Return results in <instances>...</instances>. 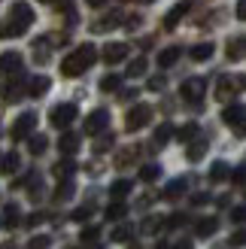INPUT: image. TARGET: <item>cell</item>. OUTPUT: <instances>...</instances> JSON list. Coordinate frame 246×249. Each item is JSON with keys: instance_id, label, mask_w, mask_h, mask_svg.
Listing matches in <instances>:
<instances>
[{"instance_id": "1", "label": "cell", "mask_w": 246, "mask_h": 249, "mask_svg": "<svg viewBox=\"0 0 246 249\" xmlns=\"http://www.w3.org/2000/svg\"><path fill=\"white\" fill-rule=\"evenodd\" d=\"M34 24V9L28 3H12L9 16L0 21V40H16Z\"/></svg>"}, {"instance_id": "2", "label": "cell", "mask_w": 246, "mask_h": 249, "mask_svg": "<svg viewBox=\"0 0 246 249\" xmlns=\"http://www.w3.org/2000/svg\"><path fill=\"white\" fill-rule=\"evenodd\" d=\"M94 61H97V49L91 43H85V46H79L76 52H70L64 61H61V76H67V79L79 76V73H85Z\"/></svg>"}, {"instance_id": "3", "label": "cell", "mask_w": 246, "mask_h": 249, "mask_svg": "<svg viewBox=\"0 0 246 249\" xmlns=\"http://www.w3.org/2000/svg\"><path fill=\"white\" fill-rule=\"evenodd\" d=\"M149 122H152V107H149V104H137L134 109H128L125 128H128V131H140V128H146Z\"/></svg>"}, {"instance_id": "4", "label": "cell", "mask_w": 246, "mask_h": 249, "mask_svg": "<svg viewBox=\"0 0 246 249\" xmlns=\"http://www.w3.org/2000/svg\"><path fill=\"white\" fill-rule=\"evenodd\" d=\"M73 119H76V107L73 104H58V107H52V113H49L52 128H67Z\"/></svg>"}, {"instance_id": "5", "label": "cell", "mask_w": 246, "mask_h": 249, "mask_svg": "<svg viewBox=\"0 0 246 249\" xmlns=\"http://www.w3.org/2000/svg\"><path fill=\"white\" fill-rule=\"evenodd\" d=\"M194 6H198V0H182V3H176V6H174V9H170L167 16H164V28H167V31H174L176 24H179L182 18H186Z\"/></svg>"}, {"instance_id": "6", "label": "cell", "mask_w": 246, "mask_h": 249, "mask_svg": "<svg viewBox=\"0 0 246 249\" xmlns=\"http://www.w3.org/2000/svg\"><path fill=\"white\" fill-rule=\"evenodd\" d=\"M34 128H36V113H21L16 122H12V140H24V137H31Z\"/></svg>"}, {"instance_id": "7", "label": "cell", "mask_w": 246, "mask_h": 249, "mask_svg": "<svg viewBox=\"0 0 246 249\" xmlns=\"http://www.w3.org/2000/svg\"><path fill=\"white\" fill-rule=\"evenodd\" d=\"M106 128H109V113H106V109H94V113L85 119V131L82 134L94 137V134H104Z\"/></svg>"}, {"instance_id": "8", "label": "cell", "mask_w": 246, "mask_h": 249, "mask_svg": "<svg viewBox=\"0 0 246 249\" xmlns=\"http://www.w3.org/2000/svg\"><path fill=\"white\" fill-rule=\"evenodd\" d=\"M237 89H243V76H237V79L222 76V79H219V85H216V101L228 104L231 97H234V91H237Z\"/></svg>"}, {"instance_id": "9", "label": "cell", "mask_w": 246, "mask_h": 249, "mask_svg": "<svg viewBox=\"0 0 246 249\" xmlns=\"http://www.w3.org/2000/svg\"><path fill=\"white\" fill-rule=\"evenodd\" d=\"M179 94L186 97L189 104H201V97L207 94V82L204 79H186V82H182V89H179Z\"/></svg>"}, {"instance_id": "10", "label": "cell", "mask_w": 246, "mask_h": 249, "mask_svg": "<svg viewBox=\"0 0 246 249\" xmlns=\"http://www.w3.org/2000/svg\"><path fill=\"white\" fill-rule=\"evenodd\" d=\"M125 58H128V46L125 43L104 46V61H106V64H119V61H125Z\"/></svg>"}, {"instance_id": "11", "label": "cell", "mask_w": 246, "mask_h": 249, "mask_svg": "<svg viewBox=\"0 0 246 249\" xmlns=\"http://www.w3.org/2000/svg\"><path fill=\"white\" fill-rule=\"evenodd\" d=\"M222 122H225V124H234V128H237V134H243V107H240V104H231V107H225Z\"/></svg>"}, {"instance_id": "12", "label": "cell", "mask_w": 246, "mask_h": 249, "mask_svg": "<svg viewBox=\"0 0 246 249\" xmlns=\"http://www.w3.org/2000/svg\"><path fill=\"white\" fill-rule=\"evenodd\" d=\"M179 58H182V49L179 46H167V49L158 52V67H174Z\"/></svg>"}, {"instance_id": "13", "label": "cell", "mask_w": 246, "mask_h": 249, "mask_svg": "<svg viewBox=\"0 0 246 249\" xmlns=\"http://www.w3.org/2000/svg\"><path fill=\"white\" fill-rule=\"evenodd\" d=\"M213 52H216V46L207 40V43L192 46V49H189V58H192V61H210V58H213Z\"/></svg>"}, {"instance_id": "14", "label": "cell", "mask_w": 246, "mask_h": 249, "mask_svg": "<svg viewBox=\"0 0 246 249\" xmlns=\"http://www.w3.org/2000/svg\"><path fill=\"white\" fill-rule=\"evenodd\" d=\"M119 24H122V12H113V16L97 18V21L91 24V31H94V34H104V31H109V28H119Z\"/></svg>"}, {"instance_id": "15", "label": "cell", "mask_w": 246, "mask_h": 249, "mask_svg": "<svg viewBox=\"0 0 246 249\" xmlns=\"http://www.w3.org/2000/svg\"><path fill=\"white\" fill-rule=\"evenodd\" d=\"M49 89H52V79H49V76H34L31 85H28V94L31 97H43Z\"/></svg>"}, {"instance_id": "16", "label": "cell", "mask_w": 246, "mask_h": 249, "mask_svg": "<svg viewBox=\"0 0 246 249\" xmlns=\"http://www.w3.org/2000/svg\"><path fill=\"white\" fill-rule=\"evenodd\" d=\"M216 228H219V219H201L198 225H194V234H198V237H213L216 234Z\"/></svg>"}, {"instance_id": "17", "label": "cell", "mask_w": 246, "mask_h": 249, "mask_svg": "<svg viewBox=\"0 0 246 249\" xmlns=\"http://www.w3.org/2000/svg\"><path fill=\"white\" fill-rule=\"evenodd\" d=\"M79 140H82L79 134H64V137H61V143H58V149H61L64 155H73V152L79 149Z\"/></svg>"}, {"instance_id": "18", "label": "cell", "mask_w": 246, "mask_h": 249, "mask_svg": "<svg viewBox=\"0 0 246 249\" xmlns=\"http://www.w3.org/2000/svg\"><path fill=\"white\" fill-rule=\"evenodd\" d=\"M21 67V55L18 52H3L0 55V70H18Z\"/></svg>"}, {"instance_id": "19", "label": "cell", "mask_w": 246, "mask_h": 249, "mask_svg": "<svg viewBox=\"0 0 246 249\" xmlns=\"http://www.w3.org/2000/svg\"><path fill=\"white\" fill-rule=\"evenodd\" d=\"M243 36H234V40H231L228 43V49H225V52H228V61H243Z\"/></svg>"}, {"instance_id": "20", "label": "cell", "mask_w": 246, "mask_h": 249, "mask_svg": "<svg viewBox=\"0 0 246 249\" xmlns=\"http://www.w3.org/2000/svg\"><path fill=\"white\" fill-rule=\"evenodd\" d=\"M201 134V128H198V124H194V122H189V124H182V128L176 131V137H179V143H192L194 140V137H198Z\"/></svg>"}, {"instance_id": "21", "label": "cell", "mask_w": 246, "mask_h": 249, "mask_svg": "<svg viewBox=\"0 0 246 249\" xmlns=\"http://www.w3.org/2000/svg\"><path fill=\"white\" fill-rule=\"evenodd\" d=\"M16 170H18V155L16 152L3 155V161H0V173H3V177H12Z\"/></svg>"}, {"instance_id": "22", "label": "cell", "mask_w": 246, "mask_h": 249, "mask_svg": "<svg viewBox=\"0 0 246 249\" xmlns=\"http://www.w3.org/2000/svg\"><path fill=\"white\" fill-rule=\"evenodd\" d=\"M73 170H76V164H73L70 158H67V161H58V164L52 167V173H55L58 179H70V177H73Z\"/></svg>"}, {"instance_id": "23", "label": "cell", "mask_w": 246, "mask_h": 249, "mask_svg": "<svg viewBox=\"0 0 246 249\" xmlns=\"http://www.w3.org/2000/svg\"><path fill=\"white\" fill-rule=\"evenodd\" d=\"M131 189H134V182H131V179H119V182H113V185H109V195H113L116 201H122V197H125Z\"/></svg>"}, {"instance_id": "24", "label": "cell", "mask_w": 246, "mask_h": 249, "mask_svg": "<svg viewBox=\"0 0 246 249\" xmlns=\"http://www.w3.org/2000/svg\"><path fill=\"white\" fill-rule=\"evenodd\" d=\"M179 195H186V179H174V182L164 189V197H167V201H176Z\"/></svg>"}, {"instance_id": "25", "label": "cell", "mask_w": 246, "mask_h": 249, "mask_svg": "<svg viewBox=\"0 0 246 249\" xmlns=\"http://www.w3.org/2000/svg\"><path fill=\"white\" fill-rule=\"evenodd\" d=\"M228 173H231V167L225 164V161H216V164L210 167V179L213 182H222V179H228Z\"/></svg>"}, {"instance_id": "26", "label": "cell", "mask_w": 246, "mask_h": 249, "mask_svg": "<svg viewBox=\"0 0 246 249\" xmlns=\"http://www.w3.org/2000/svg\"><path fill=\"white\" fill-rule=\"evenodd\" d=\"M46 146H49V140H46L43 134H34L31 140H28V149H31L34 155H43V152H46Z\"/></svg>"}, {"instance_id": "27", "label": "cell", "mask_w": 246, "mask_h": 249, "mask_svg": "<svg viewBox=\"0 0 246 249\" xmlns=\"http://www.w3.org/2000/svg\"><path fill=\"white\" fill-rule=\"evenodd\" d=\"M134 158H137V146H128V149H122V152H119V158H116V167H128Z\"/></svg>"}, {"instance_id": "28", "label": "cell", "mask_w": 246, "mask_h": 249, "mask_svg": "<svg viewBox=\"0 0 246 249\" xmlns=\"http://www.w3.org/2000/svg\"><path fill=\"white\" fill-rule=\"evenodd\" d=\"M128 216V207L122 204V201H116L113 207H106V219H113V222H119V219H125Z\"/></svg>"}, {"instance_id": "29", "label": "cell", "mask_w": 246, "mask_h": 249, "mask_svg": "<svg viewBox=\"0 0 246 249\" xmlns=\"http://www.w3.org/2000/svg\"><path fill=\"white\" fill-rule=\"evenodd\" d=\"M204 152H207V143L204 140H192V146H189V161H201Z\"/></svg>"}, {"instance_id": "30", "label": "cell", "mask_w": 246, "mask_h": 249, "mask_svg": "<svg viewBox=\"0 0 246 249\" xmlns=\"http://www.w3.org/2000/svg\"><path fill=\"white\" fill-rule=\"evenodd\" d=\"M158 177H161V167H158V164H146V167L140 170V179H143V182H155Z\"/></svg>"}, {"instance_id": "31", "label": "cell", "mask_w": 246, "mask_h": 249, "mask_svg": "<svg viewBox=\"0 0 246 249\" xmlns=\"http://www.w3.org/2000/svg\"><path fill=\"white\" fill-rule=\"evenodd\" d=\"M49 246H52V237H49V234H40V237H31L24 249H49Z\"/></svg>"}, {"instance_id": "32", "label": "cell", "mask_w": 246, "mask_h": 249, "mask_svg": "<svg viewBox=\"0 0 246 249\" xmlns=\"http://www.w3.org/2000/svg\"><path fill=\"white\" fill-rule=\"evenodd\" d=\"M146 67H149V64H146V58L131 61V64H128V76H131V79H134V76H143V73H146Z\"/></svg>"}, {"instance_id": "33", "label": "cell", "mask_w": 246, "mask_h": 249, "mask_svg": "<svg viewBox=\"0 0 246 249\" xmlns=\"http://www.w3.org/2000/svg\"><path fill=\"white\" fill-rule=\"evenodd\" d=\"M134 237V228H128V225H119L113 234H109V240H119V243H125V240H131Z\"/></svg>"}, {"instance_id": "34", "label": "cell", "mask_w": 246, "mask_h": 249, "mask_svg": "<svg viewBox=\"0 0 246 249\" xmlns=\"http://www.w3.org/2000/svg\"><path fill=\"white\" fill-rule=\"evenodd\" d=\"M119 85H122V79L116 76V73H106V76L101 79V91H116Z\"/></svg>"}, {"instance_id": "35", "label": "cell", "mask_w": 246, "mask_h": 249, "mask_svg": "<svg viewBox=\"0 0 246 249\" xmlns=\"http://www.w3.org/2000/svg\"><path fill=\"white\" fill-rule=\"evenodd\" d=\"M161 225H164V219H155V216L146 219L143 222V234H158V228H161Z\"/></svg>"}, {"instance_id": "36", "label": "cell", "mask_w": 246, "mask_h": 249, "mask_svg": "<svg viewBox=\"0 0 246 249\" xmlns=\"http://www.w3.org/2000/svg\"><path fill=\"white\" fill-rule=\"evenodd\" d=\"M170 134H174V128H170V124H161V128L155 131V143H158V146H164Z\"/></svg>"}, {"instance_id": "37", "label": "cell", "mask_w": 246, "mask_h": 249, "mask_svg": "<svg viewBox=\"0 0 246 249\" xmlns=\"http://www.w3.org/2000/svg\"><path fill=\"white\" fill-rule=\"evenodd\" d=\"M70 195H73V182H67V179H64V185H58V192H55V197H58V201H67Z\"/></svg>"}, {"instance_id": "38", "label": "cell", "mask_w": 246, "mask_h": 249, "mask_svg": "<svg viewBox=\"0 0 246 249\" xmlns=\"http://www.w3.org/2000/svg\"><path fill=\"white\" fill-rule=\"evenodd\" d=\"M6 225L12 228V225H18V207L16 204H9L6 207Z\"/></svg>"}, {"instance_id": "39", "label": "cell", "mask_w": 246, "mask_h": 249, "mask_svg": "<svg viewBox=\"0 0 246 249\" xmlns=\"http://www.w3.org/2000/svg\"><path fill=\"white\" fill-rule=\"evenodd\" d=\"M97 237H101V228H97V225H88V228H82V240H97Z\"/></svg>"}, {"instance_id": "40", "label": "cell", "mask_w": 246, "mask_h": 249, "mask_svg": "<svg viewBox=\"0 0 246 249\" xmlns=\"http://www.w3.org/2000/svg\"><path fill=\"white\" fill-rule=\"evenodd\" d=\"M109 146H113V134H106V137H101V143H94V152H106Z\"/></svg>"}, {"instance_id": "41", "label": "cell", "mask_w": 246, "mask_h": 249, "mask_svg": "<svg viewBox=\"0 0 246 249\" xmlns=\"http://www.w3.org/2000/svg\"><path fill=\"white\" fill-rule=\"evenodd\" d=\"M88 216H91V207H79L76 213H73V219H76V222H85Z\"/></svg>"}, {"instance_id": "42", "label": "cell", "mask_w": 246, "mask_h": 249, "mask_svg": "<svg viewBox=\"0 0 246 249\" xmlns=\"http://www.w3.org/2000/svg\"><path fill=\"white\" fill-rule=\"evenodd\" d=\"M149 89H152V91H161V89H164V76H152V79H149Z\"/></svg>"}, {"instance_id": "43", "label": "cell", "mask_w": 246, "mask_h": 249, "mask_svg": "<svg viewBox=\"0 0 246 249\" xmlns=\"http://www.w3.org/2000/svg\"><path fill=\"white\" fill-rule=\"evenodd\" d=\"M243 216H246V210H243V207H234V210H231V219H234L237 225L243 222Z\"/></svg>"}, {"instance_id": "44", "label": "cell", "mask_w": 246, "mask_h": 249, "mask_svg": "<svg viewBox=\"0 0 246 249\" xmlns=\"http://www.w3.org/2000/svg\"><path fill=\"white\" fill-rule=\"evenodd\" d=\"M234 16H237L240 21L246 18V0H237V12H234Z\"/></svg>"}, {"instance_id": "45", "label": "cell", "mask_w": 246, "mask_h": 249, "mask_svg": "<svg viewBox=\"0 0 246 249\" xmlns=\"http://www.w3.org/2000/svg\"><path fill=\"white\" fill-rule=\"evenodd\" d=\"M228 177H234V185H243V167H234V173H228Z\"/></svg>"}, {"instance_id": "46", "label": "cell", "mask_w": 246, "mask_h": 249, "mask_svg": "<svg viewBox=\"0 0 246 249\" xmlns=\"http://www.w3.org/2000/svg\"><path fill=\"white\" fill-rule=\"evenodd\" d=\"M106 3H109V0H85V6H91V9H101Z\"/></svg>"}, {"instance_id": "47", "label": "cell", "mask_w": 246, "mask_h": 249, "mask_svg": "<svg viewBox=\"0 0 246 249\" xmlns=\"http://www.w3.org/2000/svg\"><path fill=\"white\" fill-rule=\"evenodd\" d=\"M43 219H46V216H43V213H34V216H31V219H28V225H36V222H43Z\"/></svg>"}, {"instance_id": "48", "label": "cell", "mask_w": 246, "mask_h": 249, "mask_svg": "<svg viewBox=\"0 0 246 249\" xmlns=\"http://www.w3.org/2000/svg\"><path fill=\"white\" fill-rule=\"evenodd\" d=\"M231 243H234V246H243V231H237V234H234V240H231Z\"/></svg>"}, {"instance_id": "49", "label": "cell", "mask_w": 246, "mask_h": 249, "mask_svg": "<svg viewBox=\"0 0 246 249\" xmlns=\"http://www.w3.org/2000/svg\"><path fill=\"white\" fill-rule=\"evenodd\" d=\"M174 249H194V246H192V240H182V243H176Z\"/></svg>"}, {"instance_id": "50", "label": "cell", "mask_w": 246, "mask_h": 249, "mask_svg": "<svg viewBox=\"0 0 246 249\" xmlns=\"http://www.w3.org/2000/svg\"><path fill=\"white\" fill-rule=\"evenodd\" d=\"M0 249H16V243H12V240L9 243H0Z\"/></svg>"}, {"instance_id": "51", "label": "cell", "mask_w": 246, "mask_h": 249, "mask_svg": "<svg viewBox=\"0 0 246 249\" xmlns=\"http://www.w3.org/2000/svg\"><path fill=\"white\" fill-rule=\"evenodd\" d=\"M155 249H170V246H167V243L161 240V243H155Z\"/></svg>"}, {"instance_id": "52", "label": "cell", "mask_w": 246, "mask_h": 249, "mask_svg": "<svg viewBox=\"0 0 246 249\" xmlns=\"http://www.w3.org/2000/svg\"><path fill=\"white\" fill-rule=\"evenodd\" d=\"M128 3H131V0H128ZM137 3H149V0H137Z\"/></svg>"}, {"instance_id": "53", "label": "cell", "mask_w": 246, "mask_h": 249, "mask_svg": "<svg viewBox=\"0 0 246 249\" xmlns=\"http://www.w3.org/2000/svg\"><path fill=\"white\" fill-rule=\"evenodd\" d=\"M40 3H55V0H40Z\"/></svg>"}, {"instance_id": "54", "label": "cell", "mask_w": 246, "mask_h": 249, "mask_svg": "<svg viewBox=\"0 0 246 249\" xmlns=\"http://www.w3.org/2000/svg\"><path fill=\"white\" fill-rule=\"evenodd\" d=\"M128 249H140V246H128Z\"/></svg>"}]
</instances>
